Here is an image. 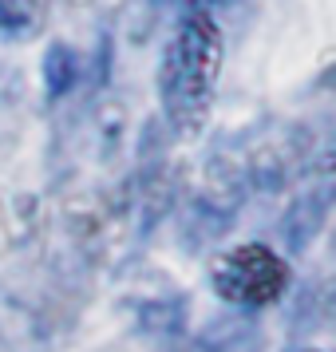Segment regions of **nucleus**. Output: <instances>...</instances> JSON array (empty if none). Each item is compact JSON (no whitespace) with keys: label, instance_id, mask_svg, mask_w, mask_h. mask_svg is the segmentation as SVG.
I'll use <instances>...</instances> for the list:
<instances>
[{"label":"nucleus","instance_id":"1","mask_svg":"<svg viewBox=\"0 0 336 352\" xmlns=\"http://www.w3.org/2000/svg\"><path fill=\"white\" fill-rule=\"evenodd\" d=\"M222 72V28L202 0H186L162 52V111L178 135L202 131Z\"/></svg>","mask_w":336,"mask_h":352},{"label":"nucleus","instance_id":"2","mask_svg":"<svg viewBox=\"0 0 336 352\" xmlns=\"http://www.w3.org/2000/svg\"><path fill=\"white\" fill-rule=\"evenodd\" d=\"M214 289L222 293V301L261 309V305H273L289 289V265L273 254L269 245L249 241V245H238L225 257H218Z\"/></svg>","mask_w":336,"mask_h":352},{"label":"nucleus","instance_id":"3","mask_svg":"<svg viewBox=\"0 0 336 352\" xmlns=\"http://www.w3.org/2000/svg\"><path fill=\"white\" fill-rule=\"evenodd\" d=\"M80 80V56L67 48V44H52L48 56H44V87H48L52 99L67 96Z\"/></svg>","mask_w":336,"mask_h":352},{"label":"nucleus","instance_id":"4","mask_svg":"<svg viewBox=\"0 0 336 352\" xmlns=\"http://www.w3.org/2000/svg\"><path fill=\"white\" fill-rule=\"evenodd\" d=\"M36 28V4L32 0H0V36L16 40Z\"/></svg>","mask_w":336,"mask_h":352},{"label":"nucleus","instance_id":"5","mask_svg":"<svg viewBox=\"0 0 336 352\" xmlns=\"http://www.w3.org/2000/svg\"><path fill=\"white\" fill-rule=\"evenodd\" d=\"M333 166H336V151H333Z\"/></svg>","mask_w":336,"mask_h":352}]
</instances>
